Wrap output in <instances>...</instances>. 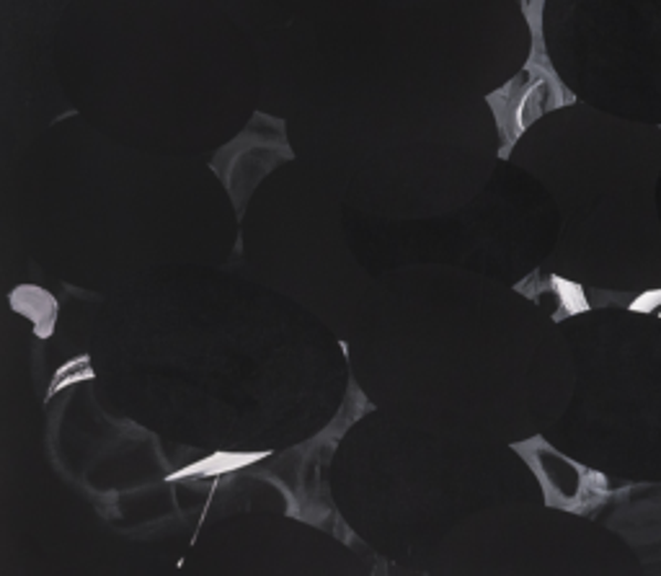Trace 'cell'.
Segmentation results:
<instances>
[{"label": "cell", "instance_id": "obj_1", "mask_svg": "<svg viewBox=\"0 0 661 576\" xmlns=\"http://www.w3.org/2000/svg\"><path fill=\"white\" fill-rule=\"evenodd\" d=\"M48 301H50V295L44 293V290H36V287L17 290V293H13V297H11L13 308H19L21 313H24V316L34 318V324H36V336H50L48 326L42 324V318L48 321L50 326H52V321H55V313H52V311L44 313V305H42V303H48Z\"/></svg>", "mask_w": 661, "mask_h": 576}]
</instances>
